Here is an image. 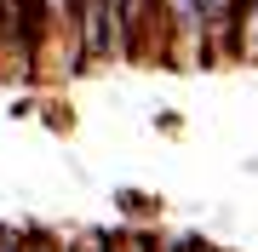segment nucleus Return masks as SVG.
<instances>
[{
    "mask_svg": "<svg viewBox=\"0 0 258 252\" xmlns=\"http://www.w3.org/2000/svg\"><path fill=\"white\" fill-rule=\"evenodd\" d=\"M172 252H218V246L201 241V235H172Z\"/></svg>",
    "mask_w": 258,
    "mask_h": 252,
    "instance_id": "39448f33",
    "label": "nucleus"
},
{
    "mask_svg": "<svg viewBox=\"0 0 258 252\" xmlns=\"http://www.w3.org/2000/svg\"><path fill=\"white\" fill-rule=\"evenodd\" d=\"M115 252H172V235H149V229H120Z\"/></svg>",
    "mask_w": 258,
    "mask_h": 252,
    "instance_id": "7ed1b4c3",
    "label": "nucleus"
},
{
    "mask_svg": "<svg viewBox=\"0 0 258 252\" xmlns=\"http://www.w3.org/2000/svg\"><path fill=\"white\" fill-rule=\"evenodd\" d=\"M207 12V46L212 57H241V0H201Z\"/></svg>",
    "mask_w": 258,
    "mask_h": 252,
    "instance_id": "f03ea898",
    "label": "nucleus"
},
{
    "mask_svg": "<svg viewBox=\"0 0 258 252\" xmlns=\"http://www.w3.org/2000/svg\"><path fill=\"white\" fill-rule=\"evenodd\" d=\"M166 6V63H212L207 46V12L201 0H161Z\"/></svg>",
    "mask_w": 258,
    "mask_h": 252,
    "instance_id": "f257e3e1",
    "label": "nucleus"
},
{
    "mask_svg": "<svg viewBox=\"0 0 258 252\" xmlns=\"http://www.w3.org/2000/svg\"><path fill=\"white\" fill-rule=\"evenodd\" d=\"M0 252H29V229H12V224H0Z\"/></svg>",
    "mask_w": 258,
    "mask_h": 252,
    "instance_id": "20e7f679",
    "label": "nucleus"
}]
</instances>
